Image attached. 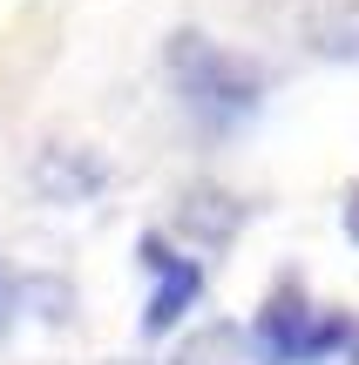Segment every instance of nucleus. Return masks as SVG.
<instances>
[{
    "mask_svg": "<svg viewBox=\"0 0 359 365\" xmlns=\"http://www.w3.org/2000/svg\"><path fill=\"white\" fill-rule=\"evenodd\" d=\"M170 75H176V88H183L190 115H203L211 129L244 122V115L258 108V95H265V81H258L251 61L224 54L217 41H203V34H183V41L170 48Z\"/></svg>",
    "mask_w": 359,
    "mask_h": 365,
    "instance_id": "1",
    "label": "nucleus"
},
{
    "mask_svg": "<svg viewBox=\"0 0 359 365\" xmlns=\"http://www.w3.org/2000/svg\"><path fill=\"white\" fill-rule=\"evenodd\" d=\"M258 331L271 339V352H278L285 365H312V359L346 352V345L359 339L346 312H325V304H312L298 284H278V291L265 298V312H258Z\"/></svg>",
    "mask_w": 359,
    "mask_h": 365,
    "instance_id": "2",
    "label": "nucleus"
},
{
    "mask_svg": "<svg viewBox=\"0 0 359 365\" xmlns=\"http://www.w3.org/2000/svg\"><path fill=\"white\" fill-rule=\"evenodd\" d=\"M143 264H149V304H143V331H163V325H176V318L197 304V291H203V271L190 257H176L170 244H156V237H143Z\"/></svg>",
    "mask_w": 359,
    "mask_h": 365,
    "instance_id": "3",
    "label": "nucleus"
},
{
    "mask_svg": "<svg viewBox=\"0 0 359 365\" xmlns=\"http://www.w3.org/2000/svg\"><path fill=\"white\" fill-rule=\"evenodd\" d=\"M170 365H285L258 325H203L170 352Z\"/></svg>",
    "mask_w": 359,
    "mask_h": 365,
    "instance_id": "4",
    "label": "nucleus"
},
{
    "mask_svg": "<svg viewBox=\"0 0 359 365\" xmlns=\"http://www.w3.org/2000/svg\"><path fill=\"white\" fill-rule=\"evenodd\" d=\"M346 237H353V244H359V190L346 196Z\"/></svg>",
    "mask_w": 359,
    "mask_h": 365,
    "instance_id": "5",
    "label": "nucleus"
},
{
    "mask_svg": "<svg viewBox=\"0 0 359 365\" xmlns=\"http://www.w3.org/2000/svg\"><path fill=\"white\" fill-rule=\"evenodd\" d=\"M7 312H14V284H7V271H0V325H7Z\"/></svg>",
    "mask_w": 359,
    "mask_h": 365,
    "instance_id": "6",
    "label": "nucleus"
},
{
    "mask_svg": "<svg viewBox=\"0 0 359 365\" xmlns=\"http://www.w3.org/2000/svg\"><path fill=\"white\" fill-rule=\"evenodd\" d=\"M346 365H359V339H353V345H346Z\"/></svg>",
    "mask_w": 359,
    "mask_h": 365,
    "instance_id": "7",
    "label": "nucleus"
}]
</instances>
